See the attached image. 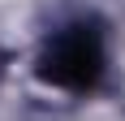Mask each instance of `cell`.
<instances>
[{"label":"cell","instance_id":"cell-1","mask_svg":"<svg viewBox=\"0 0 125 121\" xmlns=\"http://www.w3.org/2000/svg\"><path fill=\"white\" fill-rule=\"evenodd\" d=\"M43 78L65 91H86L104 78V35L95 22H73L48 43L43 52Z\"/></svg>","mask_w":125,"mask_h":121}]
</instances>
